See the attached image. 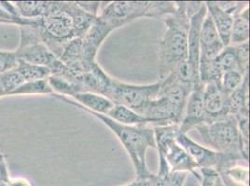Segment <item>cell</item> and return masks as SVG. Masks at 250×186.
Masks as SVG:
<instances>
[{"mask_svg": "<svg viewBox=\"0 0 250 186\" xmlns=\"http://www.w3.org/2000/svg\"><path fill=\"white\" fill-rule=\"evenodd\" d=\"M203 3L176 1V12L162 19L167 29L159 42L160 79L166 78L180 62L188 60L190 18L199 11Z\"/></svg>", "mask_w": 250, "mask_h": 186, "instance_id": "1", "label": "cell"}, {"mask_svg": "<svg viewBox=\"0 0 250 186\" xmlns=\"http://www.w3.org/2000/svg\"><path fill=\"white\" fill-rule=\"evenodd\" d=\"M53 97L59 99L63 103L74 105L77 108L83 110L103 122L116 135L120 143L124 146L125 151L127 152L135 168L136 179L144 181L146 183L150 178L152 173L149 171L146 166V155L149 148L156 149L154 129L152 126H127L120 124L104 114H97L84 108L83 106L76 103L70 98L57 94H54Z\"/></svg>", "mask_w": 250, "mask_h": 186, "instance_id": "2", "label": "cell"}, {"mask_svg": "<svg viewBox=\"0 0 250 186\" xmlns=\"http://www.w3.org/2000/svg\"><path fill=\"white\" fill-rule=\"evenodd\" d=\"M103 2L98 16L107 21L114 30L139 18L163 19L174 14L176 1H112Z\"/></svg>", "mask_w": 250, "mask_h": 186, "instance_id": "3", "label": "cell"}, {"mask_svg": "<svg viewBox=\"0 0 250 186\" xmlns=\"http://www.w3.org/2000/svg\"><path fill=\"white\" fill-rule=\"evenodd\" d=\"M20 33V44L14 51L18 60L48 67L52 76L63 78L71 76L68 68L42 42L37 25H21Z\"/></svg>", "mask_w": 250, "mask_h": 186, "instance_id": "4", "label": "cell"}, {"mask_svg": "<svg viewBox=\"0 0 250 186\" xmlns=\"http://www.w3.org/2000/svg\"><path fill=\"white\" fill-rule=\"evenodd\" d=\"M195 130L202 137L203 142L212 147L214 151L249 161L244 155L237 121L234 116L228 115L209 123L199 125Z\"/></svg>", "mask_w": 250, "mask_h": 186, "instance_id": "5", "label": "cell"}, {"mask_svg": "<svg viewBox=\"0 0 250 186\" xmlns=\"http://www.w3.org/2000/svg\"><path fill=\"white\" fill-rule=\"evenodd\" d=\"M159 158L165 159L172 172L192 173L199 181L201 174L198 166L187 152L177 144L178 125L153 127Z\"/></svg>", "mask_w": 250, "mask_h": 186, "instance_id": "6", "label": "cell"}, {"mask_svg": "<svg viewBox=\"0 0 250 186\" xmlns=\"http://www.w3.org/2000/svg\"><path fill=\"white\" fill-rule=\"evenodd\" d=\"M159 90L160 81L136 85L113 78L105 97L113 104L125 105L142 115L146 105L158 96Z\"/></svg>", "mask_w": 250, "mask_h": 186, "instance_id": "7", "label": "cell"}, {"mask_svg": "<svg viewBox=\"0 0 250 186\" xmlns=\"http://www.w3.org/2000/svg\"><path fill=\"white\" fill-rule=\"evenodd\" d=\"M177 142L189 155L200 168H214L223 172L232 166L238 164L239 158L232 155L221 154L204 145H199L187 134L177 133Z\"/></svg>", "mask_w": 250, "mask_h": 186, "instance_id": "8", "label": "cell"}, {"mask_svg": "<svg viewBox=\"0 0 250 186\" xmlns=\"http://www.w3.org/2000/svg\"><path fill=\"white\" fill-rule=\"evenodd\" d=\"M203 88L204 85L199 83L189 94L181 122L178 125V133L187 134L199 125L208 123L203 104Z\"/></svg>", "mask_w": 250, "mask_h": 186, "instance_id": "9", "label": "cell"}, {"mask_svg": "<svg viewBox=\"0 0 250 186\" xmlns=\"http://www.w3.org/2000/svg\"><path fill=\"white\" fill-rule=\"evenodd\" d=\"M113 31L114 28L107 21L97 16L93 25L83 38V60L90 69L97 63L96 56L98 51L110 33Z\"/></svg>", "mask_w": 250, "mask_h": 186, "instance_id": "10", "label": "cell"}, {"mask_svg": "<svg viewBox=\"0 0 250 186\" xmlns=\"http://www.w3.org/2000/svg\"><path fill=\"white\" fill-rule=\"evenodd\" d=\"M228 95L222 92L219 84H205L203 88V104L208 123L228 116Z\"/></svg>", "mask_w": 250, "mask_h": 186, "instance_id": "11", "label": "cell"}, {"mask_svg": "<svg viewBox=\"0 0 250 186\" xmlns=\"http://www.w3.org/2000/svg\"><path fill=\"white\" fill-rule=\"evenodd\" d=\"M199 43L200 59L202 60H215L220 52L225 48L219 38L218 31L208 12H207L201 25L199 34Z\"/></svg>", "mask_w": 250, "mask_h": 186, "instance_id": "12", "label": "cell"}, {"mask_svg": "<svg viewBox=\"0 0 250 186\" xmlns=\"http://www.w3.org/2000/svg\"><path fill=\"white\" fill-rule=\"evenodd\" d=\"M207 11L208 12L215 27L219 34V38L224 47L229 46L230 34L232 28L233 15L235 13L222 10L217 1H207L205 2Z\"/></svg>", "mask_w": 250, "mask_h": 186, "instance_id": "13", "label": "cell"}, {"mask_svg": "<svg viewBox=\"0 0 250 186\" xmlns=\"http://www.w3.org/2000/svg\"><path fill=\"white\" fill-rule=\"evenodd\" d=\"M250 74H246L243 83L238 89L228 95V114L231 116L250 117V91H249Z\"/></svg>", "mask_w": 250, "mask_h": 186, "instance_id": "14", "label": "cell"}, {"mask_svg": "<svg viewBox=\"0 0 250 186\" xmlns=\"http://www.w3.org/2000/svg\"><path fill=\"white\" fill-rule=\"evenodd\" d=\"M186 172H172L165 159L159 158V170L152 173L146 182L147 186H183L187 178Z\"/></svg>", "mask_w": 250, "mask_h": 186, "instance_id": "15", "label": "cell"}, {"mask_svg": "<svg viewBox=\"0 0 250 186\" xmlns=\"http://www.w3.org/2000/svg\"><path fill=\"white\" fill-rule=\"evenodd\" d=\"M250 39V5L233 15L229 46H237Z\"/></svg>", "mask_w": 250, "mask_h": 186, "instance_id": "16", "label": "cell"}, {"mask_svg": "<svg viewBox=\"0 0 250 186\" xmlns=\"http://www.w3.org/2000/svg\"><path fill=\"white\" fill-rule=\"evenodd\" d=\"M70 99L92 112L104 115H107L114 106V104L109 99L96 93H78L70 97Z\"/></svg>", "mask_w": 250, "mask_h": 186, "instance_id": "17", "label": "cell"}, {"mask_svg": "<svg viewBox=\"0 0 250 186\" xmlns=\"http://www.w3.org/2000/svg\"><path fill=\"white\" fill-rule=\"evenodd\" d=\"M106 116L111 118L120 124L127 126H141L150 125L153 127V122L145 116L136 113L135 110L126 107L122 104H114L112 109L109 111Z\"/></svg>", "mask_w": 250, "mask_h": 186, "instance_id": "18", "label": "cell"}, {"mask_svg": "<svg viewBox=\"0 0 250 186\" xmlns=\"http://www.w3.org/2000/svg\"><path fill=\"white\" fill-rule=\"evenodd\" d=\"M12 3L18 15L27 20L44 17L51 10L52 5V1H14Z\"/></svg>", "mask_w": 250, "mask_h": 186, "instance_id": "19", "label": "cell"}, {"mask_svg": "<svg viewBox=\"0 0 250 186\" xmlns=\"http://www.w3.org/2000/svg\"><path fill=\"white\" fill-rule=\"evenodd\" d=\"M68 4L69 11L73 17L75 37L78 38H83L97 17L82 10L76 2H68Z\"/></svg>", "mask_w": 250, "mask_h": 186, "instance_id": "20", "label": "cell"}, {"mask_svg": "<svg viewBox=\"0 0 250 186\" xmlns=\"http://www.w3.org/2000/svg\"><path fill=\"white\" fill-rule=\"evenodd\" d=\"M15 70L19 73L24 82L49 79L52 76V72L48 67L33 64L21 60H18Z\"/></svg>", "mask_w": 250, "mask_h": 186, "instance_id": "21", "label": "cell"}, {"mask_svg": "<svg viewBox=\"0 0 250 186\" xmlns=\"http://www.w3.org/2000/svg\"><path fill=\"white\" fill-rule=\"evenodd\" d=\"M53 93L52 87L48 79L37 80L24 82L21 86L11 93V96H20V95H52Z\"/></svg>", "mask_w": 250, "mask_h": 186, "instance_id": "22", "label": "cell"}, {"mask_svg": "<svg viewBox=\"0 0 250 186\" xmlns=\"http://www.w3.org/2000/svg\"><path fill=\"white\" fill-rule=\"evenodd\" d=\"M215 62L217 63L219 70L222 74L226 71H229V70H236V71L242 73L240 69L233 46L225 47L220 52L218 57L215 59Z\"/></svg>", "mask_w": 250, "mask_h": 186, "instance_id": "23", "label": "cell"}, {"mask_svg": "<svg viewBox=\"0 0 250 186\" xmlns=\"http://www.w3.org/2000/svg\"><path fill=\"white\" fill-rule=\"evenodd\" d=\"M246 74L236 70H229L223 73L219 82V86L222 92L226 95H229L230 93H233L241 86Z\"/></svg>", "mask_w": 250, "mask_h": 186, "instance_id": "24", "label": "cell"}, {"mask_svg": "<svg viewBox=\"0 0 250 186\" xmlns=\"http://www.w3.org/2000/svg\"><path fill=\"white\" fill-rule=\"evenodd\" d=\"M0 76L6 96H11V93L15 90H17L21 84L24 83L23 78L19 74V73L15 70V68L11 71L1 74Z\"/></svg>", "mask_w": 250, "mask_h": 186, "instance_id": "25", "label": "cell"}, {"mask_svg": "<svg viewBox=\"0 0 250 186\" xmlns=\"http://www.w3.org/2000/svg\"><path fill=\"white\" fill-rule=\"evenodd\" d=\"M240 69L244 74L250 73V43L246 42L233 46Z\"/></svg>", "mask_w": 250, "mask_h": 186, "instance_id": "26", "label": "cell"}, {"mask_svg": "<svg viewBox=\"0 0 250 186\" xmlns=\"http://www.w3.org/2000/svg\"><path fill=\"white\" fill-rule=\"evenodd\" d=\"M219 173H225L226 175L230 177L232 180L249 186L250 171L247 167H243V166L236 164V165L232 166L231 167L228 168L227 170H225L223 172H219Z\"/></svg>", "mask_w": 250, "mask_h": 186, "instance_id": "27", "label": "cell"}, {"mask_svg": "<svg viewBox=\"0 0 250 186\" xmlns=\"http://www.w3.org/2000/svg\"><path fill=\"white\" fill-rule=\"evenodd\" d=\"M17 62L18 59L15 52L0 51V74L14 69Z\"/></svg>", "mask_w": 250, "mask_h": 186, "instance_id": "28", "label": "cell"}, {"mask_svg": "<svg viewBox=\"0 0 250 186\" xmlns=\"http://www.w3.org/2000/svg\"><path fill=\"white\" fill-rule=\"evenodd\" d=\"M76 3L82 10L95 17L98 16L102 5V2L98 1H76Z\"/></svg>", "mask_w": 250, "mask_h": 186, "instance_id": "29", "label": "cell"}, {"mask_svg": "<svg viewBox=\"0 0 250 186\" xmlns=\"http://www.w3.org/2000/svg\"><path fill=\"white\" fill-rule=\"evenodd\" d=\"M201 186H212L219 172L214 168H200Z\"/></svg>", "mask_w": 250, "mask_h": 186, "instance_id": "30", "label": "cell"}, {"mask_svg": "<svg viewBox=\"0 0 250 186\" xmlns=\"http://www.w3.org/2000/svg\"><path fill=\"white\" fill-rule=\"evenodd\" d=\"M8 186H34L31 182L24 177H10Z\"/></svg>", "mask_w": 250, "mask_h": 186, "instance_id": "31", "label": "cell"}, {"mask_svg": "<svg viewBox=\"0 0 250 186\" xmlns=\"http://www.w3.org/2000/svg\"><path fill=\"white\" fill-rule=\"evenodd\" d=\"M219 174L224 186H249L248 185H245V184H242V183L232 180L230 177L226 175L225 173H219Z\"/></svg>", "mask_w": 250, "mask_h": 186, "instance_id": "32", "label": "cell"}, {"mask_svg": "<svg viewBox=\"0 0 250 186\" xmlns=\"http://www.w3.org/2000/svg\"><path fill=\"white\" fill-rule=\"evenodd\" d=\"M145 182L144 181H141V180H138V179H135L133 182H131V183H128V184H126L125 186H145Z\"/></svg>", "mask_w": 250, "mask_h": 186, "instance_id": "33", "label": "cell"}, {"mask_svg": "<svg viewBox=\"0 0 250 186\" xmlns=\"http://www.w3.org/2000/svg\"><path fill=\"white\" fill-rule=\"evenodd\" d=\"M212 186H224L222 181H221V179H220V177H219V174L217 176L216 179L214 180V183H213Z\"/></svg>", "mask_w": 250, "mask_h": 186, "instance_id": "34", "label": "cell"}, {"mask_svg": "<svg viewBox=\"0 0 250 186\" xmlns=\"http://www.w3.org/2000/svg\"><path fill=\"white\" fill-rule=\"evenodd\" d=\"M3 97H6V93H5V90H4L2 80H1V76H0V98H3Z\"/></svg>", "mask_w": 250, "mask_h": 186, "instance_id": "35", "label": "cell"}, {"mask_svg": "<svg viewBox=\"0 0 250 186\" xmlns=\"http://www.w3.org/2000/svg\"><path fill=\"white\" fill-rule=\"evenodd\" d=\"M0 186H8V182H0Z\"/></svg>", "mask_w": 250, "mask_h": 186, "instance_id": "36", "label": "cell"}, {"mask_svg": "<svg viewBox=\"0 0 250 186\" xmlns=\"http://www.w3.org/2000/svg\"><path fill=\"white\" fill-rule=\"evenodd\" d=\"M146 186V184H145V186Z\"/></svg>", "mask_w": 250, "mask_h": 186, "instance_id": "37", "label": "cell"}, {"mask_svg": "<svg viewBox=\"0 0 250 186\" xmlns=\"http://www.w3.org/2000/svg\"><path fill=\"white\" fill-rule=\"evenodd\" d=\"M0 155H1V153H0Z\"/></svg>", "mask_w": 250, "mask_h": 186, "instance_id": "38", "label": "cell"}, {"mask_svg": "<svg viewBox=\"0 0 250 186\" xmlns=\"http://www.w3.org/2000/svg\"></svg>", "mask_w": 250, "mask_h": 186, "instance_id": "39", "label": "cell"}]
</instances>
